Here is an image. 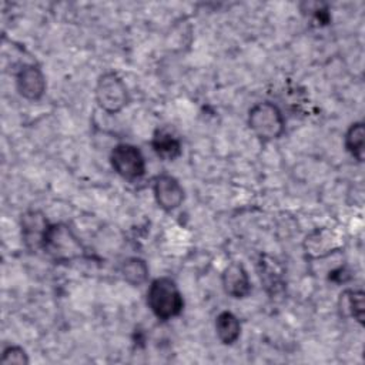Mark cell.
Segmentation results:
<instances>
[{"instance_id":"obj_14","label":"cell","mask_w":365,"mask_h":365,"mask_svg":"<svg viewBox=\"0 0 365 365\" xmlns=\"http://www.w3.org/2000/svg\"><path fill=\"white\" fill-rule=\"evenodd\" d=\"M215 335L222 345H234L241 335V322L231 311H221L215 317Z\"/></svg>"},{"instance_id":"obj_3","label":"cell","mask_w":365,"mask_h":365,"mask_svg":"<svg viewBox=\"0 0 365 365\" xmlns=\"http://www.w3.org/2000/svg\"><path fill=\"white\" fill-rule=\"evenodd\" d=\"M247 124L252 134L262 143L274 141L285 131V117L281 108L271 101L255 103L248 110Z\"/></svg>"},{"instance_id":"obj_8","label":"cell","mask_w":365,"mask_h":365,"mask_svg":"<svg viewBox=\"0 0 365 365\" xmlns=\"http://www.w3.org/2000/svg\"><path fill=\"white\" fill-rule=\"evenodd\" d=\"M221 287L224 292L234 298V299H242L247 298L252 289L251 279L248 275V271L245 267L238 262H230L221 272Z\"/></svg>"},{"instance_id":"obj_9","label":"cell","mask_w":365,"mask_h":365,"mask_svg":"<svg viewBox=\"0 0 365 365\" xmlns=\"http://www.w3.org/2000/svg\"><path fill=\"white\" fill-rule=\"evenodd\" d=\"M48 225L50 221L40 210H29L21 215V241L24 242L27 250L34 252L40 251L44 232Z\"/></svg>"},{"instance_id":"obj_12","label":"cell","mask_w":365,"mask_h":365,"mask_svg":"<svg viewBox=\"0 0 365 365\" xmlns=\"http://www.w3.org/2000/svg\"><path fill=\"white\" fill-rule=\"evenodd\" d=\"M151 148L163 161H174L182 154L181 140L165 128H160L153 134Z\"/></svg>"},{"instance_id":"obj_7","label":"cell","mask_w":365,"mask_h":365,"mask_svg":"<svg viewBox=\"0 0 365 365\" xmlns=\"http://www.w3.org/2000/svg\"><path fill=\"white\" fill-rule=\"evenodd\" d=\"M16 88L23 98L29 101H38L47 88L43 70L34 63L20 66L16 73Z\"/></svg>"},{"instance_id":"obj_16","label":"cell","mask_w":365,"mask_h":365,"mask_svg":"<svg viewBox=\"0 0 365 365\" xmlns=\"http://www.w3.org/2000/svg\"><path fill=\"white\" fill-rule=\"evenodd\" d=\"M344 145L348 154L358 163L364 161L365 157V124L364 121L352 123L344 135Z\"/></svg>"},{"instance_id":"obj_17","label":"cell","mask_w":365,"mask_h":365,"mask_svg":"<svg viewBox=\"0 0 365 365\" xmlns=\"http://www.w3.org/2000/svg\"><path fill=\"white\" fill-rule=\"evenodd\" d=\"M0 362L3 365H27L30 362L26 349L20 345L10 344L1 349Z\"/></svg>"},{"instance_id":"obj_1","label":"cell","mask_w":365,"mask_h":365,"mask_svg":"<svg viewBox=\"0 0 365 365\" xmlns=\"http://www.w3.org/2000/svg\"><path fill=\"white\" fill-rule=\"evenodd\" d=\"M40 251L54 262H71L86 255V247L66 222H50L47 227Z\"/></svg>"},{"instance_id":"obj_5","label":"cell","mask_w":365,"mask_h":365,"mask_svg":"<svg viewBox=\"0 0 365 365\" xmlns=\"http://www.w3.org/2000/svg\"><path fill=\"white\" fill-rule=\"evenodd\" d=\"M110 164L121 178L134 181L145 174L147 163L141 150L128 143H120L110 153Z\"/></svg>"},{"instance_id":"obj_6","label":"cell","mask_w":365,"mask_h":365,"mask_svg":"<svg viewBox=\"0 0 365 365\" xmlns=\"http://www.w3.org/2000/svg\"><path fill=\"white\" fill-rule=\"evenodd\" d=\"M153 194L157 205L167 212L177 210L185 198L182 185L174 175L168 173H161L154 178Z\"/></svg>"},{"instance_id":"obj_13","label":"cell","mask_w":365,"mask_h":365,"mask_svg":"<svg viewBox=\"0 0 365 365\" xmlns=\"http://www.w3.org/2000/svg\"><path fill=\"white\" fill-rule=\"evenodd\" d=\"M339 311L344 317L354 318L358 324L364 325L365 315V294L359 288H348L341 292L338 299Z\"/></svg>"},{"instance_id":"obj_11","label":"cell","mask_w":365,"mask_h":365,"mask_svg":"<svg viewBox=\"0 0 365 365\" xmlns=\"http://www.w3.org/2000/svg\"><path fill=\"white\" fill-rule=\"evenodd\" d=\"M257 269L259 281L269 297H277L284 291V269L278 261L269 255H261L257 262Z\"/></svg>"},{"instance_id":"obj_2","label":"cell","mask_w":365,"mask_h":365,"mask_svg":"<svg viewBox=\"0 0 365 365\" xmlns=\"http://www.w3.org/2000/svg\"><path fill=\"white\" fill-rule=\"evenodd\" d=\"M147 305L160 321H170L184 309V298L177 282L170 277H158L147 289Z\"/></svg>"},{"instance_id":"obj_4","label":"cell","mask_w":365,"mask_h":365,"mask_svg":"<svg viewBox=\"0 0 365 365\" xmlns=\"http://www.w3.org/2000/svg\"><path fill=\"white\" fill-rule=\"evenodd\" d=\"M94 97L97 106L107 114H117L130 103L128 87L115 71H106L97 78Z\"/></svg>"},{"instance_id":"obj_15","label":"cell","mask_w":365,"mask_h":365,"mask_svg":"<svg viewBox=\"0 0 365 365\" xmlns=\"http://www.w3.org/2000/svg\"><path fill=\"white\" fill-rule=\"evenodd\" d=\"M118 272L127 284H130L133 287H140L147 282L150 268H148L145 259H143L140 257H128L120 264Z\"/></svg>"},{"instance_id":"obj_10","label":"cell","mask_w":365,"mask_h":365,"mask_svg":"<svg viewBox=\"0 0 365 365\" xmlns=\"http://www.w3.org/2000/svg\"><path fill=\"white\" fill-rule=\"evenodd\" d=\"M339 248V240L328 228H315L304 240V250L307 257L319 259L331 255Z\"/></svg>"}]
</instances>
